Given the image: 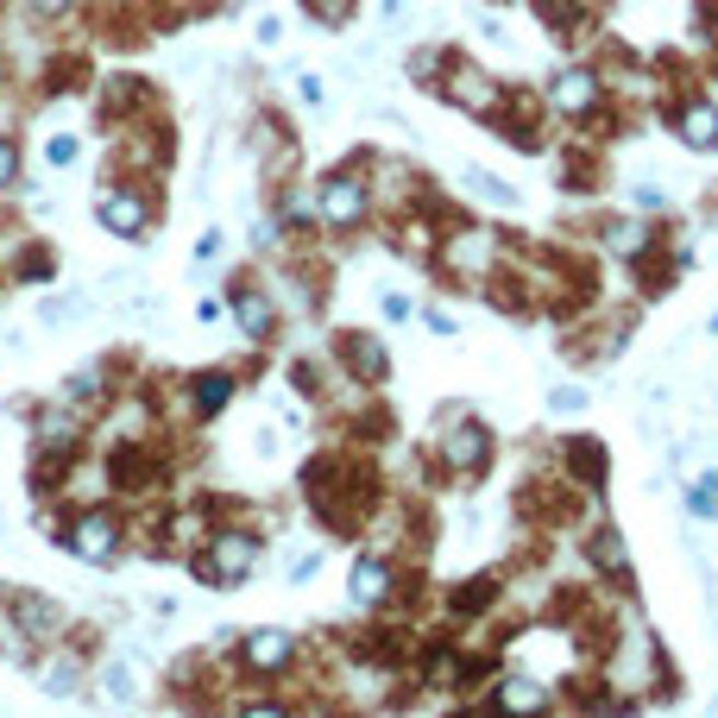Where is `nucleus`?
Returning <instances> with one entry per match:
<instances>
[{"instance_id":"nucleus-1","label":"nucleus","mask_w":718,"mask_h":718,"mask_svg":"<svg viewBox=\"0 0 718 718\" xmlns=\"http://www.w3.org/2000/svg\"><path fill=\"white\" fill-rule=\"evenodd\" d=\"M491 454H498V441H491V429L473 410H448V416H441L436 466L448 473V479H479V473L491 466Z\"/></svg>"},{"instance_id":"nucleus-2","label":"nucleus","mask_w":718,"mask_h":718,"mask_svg":"<svg viewBox=\"0 0 718 718\" xmlns=\"http://www.w3.org/2000/svg\"><path fill=\"white\" fill-rule=\"evenodd\" d=\"M617 95L612 82H605V70L599 63H567V70H555L548 77V95H542V107L555 114V120H567V127H587L592 114H605Z\"/></svg>"},{"instance_id":"nucleus-3","label":"nucleus","mask_w":718,"mask_h":718,"mask_svg":"<svg viewBox=\"0 0 718 718\" xmlns=\"http://www.w3.org/2000/svg\"><path fill=\"white\" fill-rule=\"evenodd\" d=\"M662 120L668 132L699 158H718V102L713 89H699V82H674V95L662 102Z\"/></svg>"},{"instance_id":"nucleus-4","label":"nucleus","mask_w":718,"mask_h":718,"mask_svg":"<svg viewBox=\"0 0 718 718\" xmlns=\"http://www.w3.org/2000/svg\"><path fill=\"white\" fill-rule=\"evenodd\" d=\"M315 215H322V228L354 233L372 215V183L359 177V171H328V177L315 183Z\"/></svg>"},{"instance_id":"nucleus-5","label":"nucleus","mask_w":718,"mask_h":718,"mask_svg":"<svg viewBox=\"0 0 718 718\" xmlns=\"http://www.w3.org/2000/svg\"><path fill=\"white\" fill-rule=\"evenodd\" d=\"M436 258L448 278L473 290V283H491V271H498V240H491V228H461L436 246Z\"/></svg>"},{"instance_id":"nucleus-6","label":"nucleus","mask_w":718,"mask_h":718,"mask_svg":"<svg viewBox=\"0 0 718 718\" xmlns=\"http://www.w3.org/2000/svg\"><path fill=\"white\" fill-rule=\"evenodd\" d=\"M441 95L461 107V114H473V120H491L498 107H505V82H491L479 63H466V57H448L441 63Z\"/></svg>"},{"instance_id":"nucleus-7","label":"nucleus","mask_w":718,"mask_h":718,"mask_svg":"<svg viewBox=\"0 0 718 718\" xmlns=\"http://www.w3.org/2000/svg\"><path fill=\"white\" fill-rule=\"evenodd\" d=\"M580 555H587L592 580H605L612 592H630L637 567H630V542H624V530H617V523H592L587 536H580Z\"/></svg>"},{"instance_id":"nucleus-8","label":"nucleus","mask_w":718,"mask_h":718,"mask_svg":"<svg viewBox=\"0 0 718 718\" xmlns=\"http://www.w3.org/2000/svg\"><path fill=\"white\" fill-rule=\"evenodd\" d=\"M592 228H599V253L624 258V265H637L642 253H656V246H662V228H656V221H642V215H599Z\"/></svg>"},{"instance_id":"nucleus-9","label":"nucleus","mask_w":718,"mask_h":718,"mask_svg":"<svg viewBox=\"0 0 718 718\" xmlns=\"http://www.w3.org/2000/svg\"><path fill=\"white\" fill-rule=\"evenodd\" d=\"M253 561H258V536H246V530H221L215 548L196 561V574H202V580H221V587H240V580L253 574Z\"/></svg>"},{"instance_id":"nucleus-10","label":"nucleus","mask_w":718,"mask_h":718,"mask_svg":"<svg viewBox=\"0 0 718 718\" xmlns=\"http://www.w3.org/2000/svg\"><path fill=\"white\" fill-rule=\"evenodd\" d=\"M561 461H567V486L574 491H599L612 479V454L599 436H561Z\"/></svg>"},{"instance_id":"nucleus-11","label":"nucleus","mask_w":718,"mask_h":718,"mask_svg":"<svg viewBox=\"0 0 718 718\" xmlns=\"http://www.w3.org/2000/svg\"><path fill=\"white\" fill-rule=\"evenodd\" d=\"M102 228L107 233H127V240H146V228H152L146 196H139V189H107V196H102Z\"/></svg>"},{"instance_id":"nucleus-12","label":"nucleus","mask_w":718,"mask_h":718,"mask_svg":"<svg viewBox=\"0 0 718 718\" xmlns=\"http://www.w3.org/2000/svg\"><path fill=\"white\" fill-rule=\"evenodd\" d=\"M491 706H498V713H548L555 693H548V681H536V674H505V681H491Z\"/></svg>"},{"instance_id":"nucleus-13","label":"nucleus","mask_w":718,"mask_h":718,"mask_svg":"<svg viewBox=\"0 0 718 718\" xmlns=\"http://www.w3.org/2000/svg\"><path fill=\"white\" fill-rule=\"evenodd\" d=\"M530 7H536V20L548 32H555V38H561V45H580V38H592V0H530Z\"/></svg>"},{"instance_id":"nucleus-14","label":"nucleus","mask_w":718,"mask_h":718,"mask_svg":"<svg viewBox=\"0 0 718 718\" xmlns=\"http://www.w3.org/2000/svg\"><path fill=\"white\" fill-rule=\"evenodd\" d=\"M340 359H347V372L359 385H385L391 372V354L379 347V334H340Z\"/></svg>"},{"instance_id":"nucleus-15","label":"nucleus","mask_w":718,"mask_h":718,"mask_svg":"<svg viewBox=\"0 0 718 718\" xmlns=\"http://www.w3.org/2000/svg\"><path fill=\"white\" fill-rule=\"evenodd\" d=\"M240 656H246L253 674H278V668H290V656H297V637H290V630H253V637L240 642Z\"/></svg>"},{"instance_id":"nucleus-16","label":"nucleus","mask_w":718,"mask_h":718,"mask_svg":"<svg viewBox=\"0 0 718 718\" xmlns=\"http://www.w3.org/2000/svg\"><path fill=\"white\" fill-rule=\"evenodd\" d=\"M397 592V567L385 555H359L354 561V605H385Z\"/></svg>"},{"instance_id":"nucleus-17","label":"nucleus","mask_w":718,"mask_h":718,"mask_svg":"<svg viewBox=\"0 0 718 718\" xmlns=\"http://www.w3.org/2000/svg\"><path fill=\"white\" fill-rule=\"evenodd\" d=\"M70 548H77L82 561H114V548H120V530H114V517H82L77 530H70Z\"/></svg>"},{"instance_id":"nucleus-18","label":"nucleus","mask_w":718,"mask_h":718,"mask_svg":"<svg viewBox=\"0 0 718 718\" xmlns=\"http://www.w3.org/2000/svg\"><path fill=\"white\" fill-rule=\"evenodd\" d=\"M233 315H240L246 340H271V328H278V309H271V297H265V290H253V283H240V290H233Z\"/></svg>"},{"instance_id":"nucleus-19","label":"nucleus","mask_w":718,"mask_h":718,"mask_svg":"<svg viewBox=\"0 0 718 718\" xmlns=\"http://www.w3.org/2000/svg\"><path fill=\"white\" fill-rule=\"evenodd\" d=\"M687 517H699V523H718V466L713 473H699L687 486Z\"/></svg>"},{"instance_id":"nucleus-20","label":"nucleus","mask_w":718,"mask_h":718,"mask_svg":"<svg viewBox=\"0 0 718 718\" xmlns=\"http://www.w3.org/2000/svg\"><path fill=\"white\" fill-rule=\"evenodd\" d=\"M228 397H233V379H228V372H202V379H196V410H202V416H215Z\"/></svg>"},{"instance_id":"nucleus-21","label":"nucleus","mask_w":718,"mask_h":718,"mask_svg":"<svg viewBox=\"0 0 718 718\" xmlns=\"http://www.w3.org/2000/svg\"><path fill=\"white\" fill-rule=\"evenodd\" d=\"M466 189H473V196H486V202H498V208H517V189H511V183H498L491 171H466Z\"/></svg>"},{"instance_id":"nucleus-22","label":"nucleus","mask_w":718,"mask_h":718,"mask_svg":"<svg viewBox=\"0 0 718 718\" xmlns=\"http://www.w3.org/2000/svg\"><path fill=\"white\" fill-rule=\"evenodd\" d=\"M587 404H592L587 385H555V391H548V410H555V416H574V410H587Z\"/></svg>"},{"instance_id":"nucleus-23","label":"nucleus","mask_w":718,"mask_h":718,"mask_svg":"<svg viewBox=\"0 0 718 718\" xmlns=\"http://www.w3.org/2000/svg\"><path fill=\"white\" fill-rule=\"evenodd\" d=\"M20 617H26L32 630H51V624H57V612L45 605V599H26V605H20Z\"/></svg>"},{"instance_id":"nucleus-24","label":"nucleus","mask_w":718,"mask_h":718,"mask_svg":"<svg viewBox=\"0 0 718 718\" xmlns=\"http://www.w3.org/2000/svg\"><path fill=\"white\" fill-rule=\"evenodd\" d=\"M13 171H20V152H13V146L0 139V183H13Z\"/></svg>"},{"instance_id":"nucleus-25","label":"nucleus","mask_w":718,"mask_h":718,"mask_svg":"<svg viewBox=\"0 0 718 718\" xmlns=\"http://www.w3.org/2000/svg\"><path fill=\"white\" fill-rule=\"evenodd\" d=\"M45 681H51V693H70V687H77V668H51Z\"/></svg>"},{"instance_id":"nucleus-26","label":"nucleus","mask_w":718,"mask_h":718,"mask_svg":"<svg viewBox=\"0 0 718 718\" xmlns=\"http://www.w3.org/2000/svg\"><path fill=\"white\" fill-rule=\"evenodd\" d=\"M77 158V139H51V164H70Z\"/></svg>"},{"instance_id":"nucleus-27","label":"nucleus","mask_w":718,"mask_h":718,"mask_svg":"<svg viewBox=\"0 0 718 718\" xmlns=\"http://www.w3.org/2000/svg\"><path fill=\"white\" fill-rule=\"evenodd\" d=\"M38 7H45V13H57V7H70V0H38Z\"/></svg>"},{"instance_id":"nucleus-28","label":"nucleus","mask_w":718,"mask_h":718,"mask_svg":"<svg viewBox=\"0 0 718 718\" xmlns=\"http://www.w3.org/2000/svg\"><path fill=\"white\" fill-rule=\"evenodd\" d=\"M713 334H718V309H713Z\"/></svg>"}]
</instances>
